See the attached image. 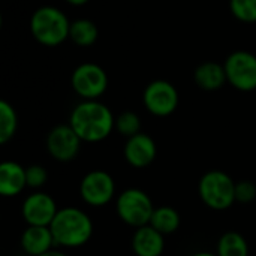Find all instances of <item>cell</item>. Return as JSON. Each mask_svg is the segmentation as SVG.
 <instances>
[{
  "label": "cell",
  "mask_w": 256,
  "mask_h": 256,
  "mask_svg": "<svg viewBox=\"0 0 256 256\" xmlns=\"http://www.w3.org/2000/svg\"><path fill=\"white\" fill-rule=\"evenodd\" d=\"M116 124V120L104 104L98 100H86L75 106L70 116V126L76 135L88 142L106 138Z\"/></svg>",
  "instance_id": "cell-1"
},
{
  "label": "cell",
  "mask_w": 256,
  "mask_h": 256,
  "mask_svg": "<svg viewBox=\"0 0 256 256\" xmlns=\"http://www.w3.org/2000/svg\"><path fill=\"white\" fill-rule=\"evenodd\" d=\"M70 21L56 6H42L30 18V33L45 46H57L69 38Z\"/></svg>",
  "instance_id": "cell-2"
},
{
  "label": "cell",
  "mask_w": 256,
  "mask_h": 256,
  "mask_svg": "<svg viewBox=\"0 0 256 256\" xmlns=\"http://www.w3.org/2000/svg\"><path fill=\"white\" fill-rule=\"evenodd\" d=\"M50 230L56 243L63 246H81L92 234V222L82 212L64 208L56 214Z\"/></svg>",
  "instance_id": "cell-3"
},
{
  "label": "cell",
  "mask_w": 256,
  "mask_h": 256,
  "mask_svg": "<svg viewBox=\"0 0 256 256\" xmlns=\"http://www.w3.org/2000/svg\"><path fill=\"white\" fill-rule=\"evenodd\" d=\"M228 82L242 92H252L256 88V56L250 51L238 50L231 52L225 63Z\"/></svg>",
  "instance_id": "cell-4"
},
{
  "label": "cell",
  "mask_w": 256,
  "mask_h": 256,
  "mask_svg": "<svg viewBox=\"0 0 256 256\" xmlns=\"http://www.w3.org/2000/svg\"><path fill=\"white\" fill-rule=\"evenodd\" d=\"M200 194L208 207L224 210L228 208L236 200V184L226 174L213 171L202 177Z\"/></svg>",
  "instance_id": "cell-5"
},
{
  "label": "cell",
  "mask_w": 256,
  "mask_h": 256,
  "mask_svg": "<svg viewBox=\"0 0 256 256\" xmlns=\"http://www.w3.org/2000/svg\"><path fill=\"white\" fill-rule=\"evenodd\" d=\"M74 90L87 100H94L108 88V75L96 63H82L72 72Z\"/></svg>",
  "instance_id": "cell-6"
},
{
  "label": "cell",
  "mask_w": 256,
  "mask_h": 256,
  "mask_svg": "<svg viewBox=\"0 0 256 256\" xmlns=\"http://www.w3.org/2000/svg\"><path fill=\"white\" fill-rule=\"evenodd\" d=\"M117 207L120 218L132 226H144L152 220L154 213L148 196L136 189H130L122 194Z\"/></svg>",
  "instance_id": "cell-7"
},
{
  "label": "cell",
  "mask_w": 256,
  "mask_h": 256,
  "mask_svg": "<svg viewBox=\"0 0 256 256\" xmlns=\"http://www.w3.org/2000/svg\"><path fill=\"white\" fill-rule=\"evenodd\" d=\"M144 105L154 116H170L178 105L177 88L165 80L152 81L144 90Z\"/></svg>",
  "instance_id": "cell-8"
},
{
  "label": "cell",
  "mask_w": 256,
  "mask_h": 256,
  "mask_svg": "<svg viewBox=\"0 0 256 256\" xmlns=\"http://www.w3.org/2000/svg\"><path fill=\"white\" fill-rule=\"evenodd\" d=\"M81 138L72 126H57L48 135V150L58 160H70L80 148Z\"/></svg>",
  "instance_id": "cell-9"
},
{
  "label": "cell",
  "mask_w": 256,
  "mask_h": 256,
  "mask_svg": "<svg viewBox=\"0 0 256 256\" xmlns=\"http://www.w3.org/2000/svg\"><path fill=\"white\" fill-rule=\"evenodd\" d=\"M114 194V183L112 178L102 172L94 171L86 176L81 183V195L82 198L93 206H102L111 200Z\"/></svg>",
  "instance_id": "cell-10"
},
{
  "label": "cell",
  "mask_w": 256,
  "mask_h": 256,
  "mask_svg": "<svg viewBox=\"0 0 256 256\" xmlns=\"http://www.w3.org/2000/svg\"><path fill=\"white\" fill-rule=\"evenodd\" d=\"M22 214L32 226H46L52 224L57 213L54 201L48 195L36 194L24 202Z\"/></svg>",
  "instance_id": "cell-11"
},
{
  "label": "cell",
  "mask_w": 256,
  "mask_h": 256,
  "mask_svg": "<svg viewBox=\"0 0 256 256\" xmlns=\"http://www.w3.org/2000/svg\"><path fill=\"white\" fill-rule=\"evenodd\" d=\"M124 153H126V159L129 160V164L141 168V166L152 164V160L156 156V146L150 136L138 134L129 138Z\"/></svg>",
  "instance_id": "cell-12"
},
{
  "label": "cell",
  "mask_w": 256,
  "mask_h": 256,
  "mask_svg": "<svg viewBox=\"0 0 256 256\" xmlns=\"http://www.w3.org/2000/svg\"><path fill=\"white\" fill-rule=\"evenodd\" d=\"M195 82L198 84V87H201L202 90H218L228 80H226V72H225V66L216 62H206L201 63L194 74Z\"/></svg>",
  "instance_id": "cell-13"
},
{
  "label": "cell",
  "mask_w": 256,
  "mask_h": 256,
  "mask_svg": "<svg viewBox=\"0 0 256 256\" xmlns=\"http://www.w3.org/2000/svg\"><path fill=\"white\" fill-rule=\"evenodd\" d=\"M24 184H27L26 171L14 164L4 162L0 165V194L6 196L16 195L22 190Z\"/></svg>",
  "instance_id": "cell-14"
},
{
  "label": "cell",
  "mask_w": 256,
  "mask_h": 256,
  "mask_svg": "<svg viewBox=\"0 0 256 256\" xmlns=\"http://www.w3.org/2000/svg\"><path fill=\"white\" fill-rule=\"evenodd\" d=\"M134 249L138 256H159L164 250V240L153 226H141L134 237Z\"/></svg>",
  "instance_id": "cell-15"
},
{
  "label": "cell",
  "mask_w": 256,
  "mask_h": 256,
  "mask_svg": "<svg viewBox=\"0 0 256 256\" xmlns=\"http://www.w3.org/2000/svg\"><path fill=\"white\" fill-rule=\"evenodd\" d=\"M54 242L51 230L45 226H30L22 236V248L27 254L34 256H40L50 252V246Z\"/></svg>",
  "instance_id": "cell-16"
},
{
  "label": "cell",
  "mask_w": 256,
  "mask_h": 256,
  "mask_svg": "<svg viewBox=\"0 0 256 256\" xmlns=\"http://www.w3.org/2000/svg\"><path fill=\"white\" fill-rule=\"evenodd\" d=\"M99 38V28L98 26L88 20V18H78L70 22V30H69V39L82 48L92 46Z\"/></svg>",
  "instance_id": "cell-17"
},
{
  "label": "cell",
  "mask_w": 256,
  "mask_h": 256,
  "mask_svg": "<svg viewBox=\"0 0 256 256\" xmlns=\"http://www.w3.org/2000/svg\"><path fill=\"white\" fill-rule=\"evenodd\" d=\"M150 222H152V226L160 234H171L178 228L180 218L176 210L170 207H162L153 213Z\"/></svg>",
  "instance_id": "cell-18"
},
{
  "label": "cell",
  "mask_w": 256,
  "mask_h": 256,
  "mask_svg": "<svg viewBox=\"0 0 256 256\" xmlns=\"http://www.w3.org/2000/svg\"><path fill=\"white\" fill-rule=\"evenodd\" d=\"M219 256H248V244L237 232H226L219 243Z\"/></svg>",
  "instance_id": "cell-19"
},
{
  "label": "cell",
  "mask_w": 256,
  "mask_h": 256,
  "mask_svg": "<svg viewBox=\"0 0 256 256\" xmlns=\"http://www.w3.org/2000/svg\"><path fill=\"white\" fill-rule=\"evenodd\" d=\"M15 129H16L15 111L8 102L2 100L0 102V142L2 144L8 142L14 136Z\"/></svg>",
  "instance_id": "cell-20"
},
{
  "label": "cell",
  "mask_w": 256,
  "mask_h": 256,
  "mask_svg": "<svg viewBox=\"0 0 256 256\" xmlns=\"http://www.w3.org/2000/svg\"><path fill=\"white\" fill-rule=\"evenodd\" d=\"M230 9L238 21L256 22V0H230Z\"/></svg>",
  "instance_id": "cell-21"
},
{
  "label": "cell",
  "mask_w": 256,
  "mask_h": 256,
  "mask_svg": "<svg viewBox=\"0 0 256 256\" xmlns=\"http://www.w3.org/2000/svg\"><path fill=\"white\" fill-rule=\"evenodd\" d=\"M116 128L118 129L120 134H123L126 136H135V135H138V130L141 128V122L135 112L126 111L117 117Z\"/></svg>",
  "instance_id": "cell-22"
},
{
  "label": "cell",
  "mask_w": 256,
  "mask_h": 256,
  "mask_svg": "<svg viewBox=\"0 0 256 256\" xmlns=\"http://www.w3.org/2000/svg\"><path fill=\"white\" fill-rule=\"evenodd\" d=\"M27 184L33 188H39L46 182V171L42 166H30L26 171Z\"/></svg>",
  "instance_id": "cell-23"
},
{
  "label": "cell",
  "mask_w": 256,
  "mask_h": 256,
  "mask_svg": "<svg viewBox=\"0 0 256 256\" xmlns=\"http://www.w3.org/2000/svg\"><path fill=\"white\" fill-rule=\"evenodd\" d=\"M256 196V188L249 182H242L236 184V200L240 202H249Z\"/></svg>",
  "instance_id": "cell-24"
},
{
  "label": "cell",
  "mask_w": 256,
  "mask_h": 256,
  "mask_svg": "<svg viewBox=\"0 0 256 256\" xmlns=\"http://www.w3.org/2000/svg\"><path fill=\"white\" fill-rule=\"evenodd\" d=\"M64 2H68V3L72 4V6H82V4L88 3L90 0H64Z\"/></svg>",
  "instance_id": "cell-25"
},
{
  "label": "cell",
  "mask_w": 256,
  "mask_h": 256,
  "mask_svg": "<svg viewBox=\"0 0 256 256\" xmlns=\"http://www.w3.org/2000/svg\"><path fill=\"white\" fill-rule=\"evenodd\" d=\"M40 256H64L62 255V254H58V252H46V254H44V255Z\"/></svg>",
  "instance_id": "cell-26"
},
{
  "label": "cell",
  "mask_w": 256,
  "mask_h": 256,
  "mask_svg": "<svg viewBox=\"0 0 256 256\" xmlns=\"http://www.w3.org/2000/svg\"><path fill=\"white\" fill-rule=\"evenodd\" d=\"M195 256H213V255H210V254H198V255H195Z\"/></svg>",
  "instance_id": "cell-27"
}]
</instances>
